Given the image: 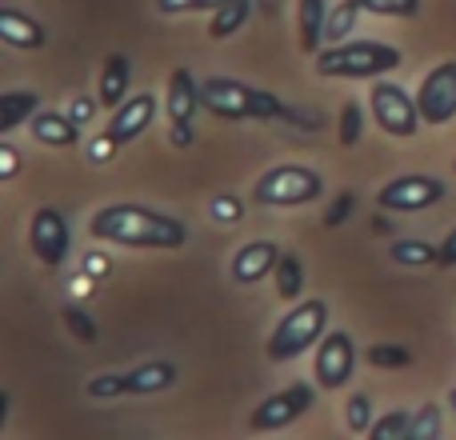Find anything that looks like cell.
<instances>
[{"instance_id": "obj_1", "label": "cell", "mask_w": 456, "mask_h": 440, "mask_svg": "<svg viewBox=\"0 0 456 440\" xmlns=\"http://www.w3.org/2000/svg\"><path fill=\"white\" fill-rule=\"evenodd\" d=\"M93 240L125 244V249H184L189 228L176 216L144 205H104L88 220Z\"/></svg>"}, {"instance_id": "obj_2", "label": "cell", "mask_w": 456, "mask_h": 440, "mask_svg": "<svg viewBox=\"0 0 456 440\" xmlns=\"http://www.w3.org/2000/svg\"><path fill=\"white\" fill-rule=\"evenodd\" d=\"M401 48L380 45V40H345V45H329L316 56V72L329 80H369L385 77V72L401 69Z\"/></svg>"}, {"instance_id": "obj_3", "label": "cell", "mask_w": 456, "mask_h": 440, "mask_svg": "<svg viewBox=\"0 0 456 440\" xmlns=\"http://www.w3.org/2000/svg\"><path fill=\"white\" fill-rule=\"evenodd\" d=\"M200 101L221 120H281L284 117V104L273 93L252 88L244 80H228V77L205 80L200 85Z\"/></svg>"}, {"instance_id": "obj_4", "label": "cell", "mask_w": 456, "mask_h": 440, "mask_svg": "<svg viewBox=\"0 0 456 440\" xmlns=\"http://www.w3.org/2000/svg\"><path fill=\"white\" fill-rule=\"evenodd\" d=\"M321 192H324V176L316 173V168L276 165V168H268V173L256 176V184H252V205L300 208V205H313Z\"/></svg>"}, {"instance_id": "obj_5", "label": "cell", "mask_w": 456, "mask_h": 440, "mask_svg": "<svg viewBox=\"0 0 456 440\" xmlns=\"http://www.w3.org/2000/svg\"><path fill=\"white\" fill-rule=\"evenodd\" d=\"M324 324H329V305L324 300L297 305L268 337V361H297L300 353H308L324 337Z\"/></svg>"}, {"instance_id": "obj_6", "label": "cell", "mask_w": 456, "mask_h": 440, "mask_svg": "<svg viewBox=\"0 0 456 440\" xmlns=\"http://www.w3.org/2000/svg\"><path fill=\"white\" fill-rule=\"evenodd\" d=\"M449 197V184L441 176H428V173H409V176H396L388 181L385 189L377 192V205L385 213H425V208L441 205Z\"/></svg>"}, {"instance_id": "obj_7", "label": "cell", "mask_w": 456, "mask_h": 440, "mask_svg": "<svg viewBox=\"0 0 456 440\" xmlns=\"http://www.w3.org/2000/svg\"><path fill=\"white\" fill-rule=\"evenodd\" d=\"M372 120L385 128L388 136H417V128L425 125L420 117V104L409 96V88L393 85V80H380L372 85Z\"/></svg>"}, {"instance_id": "obj_8", "label": "cell", "mask_w": 456, "mask_h": 440, "mask_svg": "<svg viewBox=\"0 0 456 440\" xmlns=\"http://www.w3.org/2000/svg\"><path fill=\"white\" fill-rule=\"evenodd\" d=\"M28 249L45 268H61L64 257H69V249H72L69 216L53 205L37 208V213H32V228H28Z\"/></svg>"}, {"instance_id": "obj_9", "label": "cell", "mask_w": 456, "mask_h": 440, "mask_svg": "<svg viewBox=\"0 0 456 440\" xmlns=\"http://www.w3.org/2000/svg\"><path fill=\"white\" fill-rule=\"evenodd\" d=\"M313 401H316L313 385H289V388H281V393L265 396V401L252 409L248 428L252 433H276V428H284V425L305 417V412L313 409Z\"/></svg>"}, {"instance_id": "obj_10", "label": "cell", "mask_w": 456, "mask_h": 440, "mask_svg": "<svg viewBox=\"0 0 456 440\" xmlns=\"http://www.w3.org/2000/svg\"><path fill=\"white\" fill-rule=\"evenodd\" d=\"M417 104L425 125H449L456 120V61H444L425 72L417 88Z\"/></svg>"}, {"instance_id": "obj_11", "label": "cell", "mask_w": 456, "mask_h": 440, "mask_svg": "<svg viewBox=\"0 0 456 440\" xmlns=\"http://www.w3.org/2000/svg\"><path fill=\"white\" fill-rule=\"evenodd\" d=\"M356 369V345L348 332H324L321 348H316V380L321 388H345Z\"/></svg>"}, {"instance_id": "obj_12", "label": "cell", "mask_w": 456, "mask_h": 440, "mask_svg": "<svg viewBox=\"0 0 456 440\" xmlns=\"http://www.w3.org/2000/svg\"><path fill=\"white\" fill-rule=\"evenodd\" d=\"M152 120H157V96H152V93H136V96H128L125 104H117V109H112L109 133L117 136L120 144H128V141H136V136H141Z\"/></svg>"}, {"instance_id": "obj_13", "label": "cell", "mask_w": 456, "mask_h": 440, "mask_svg": "<svg viewBox=\"0 0 456 440\" xmlns=\"http://www.w3.org/2000/svg\"><path fill=\"white\" fill-rule=\"evenodd\" d=\"M276 260H281V249H276L273 240H248L236 249L228 273H232L236 284H256V281H265L268 273H276Z\"/></svg>"}, {"instance_id": "obj_14", "label": "cell", "mask_w": 456, "mask_h": 440, "mask_svg": "<svg viewBox=\"0 0 456 440\" xmlns=\"http://www.w3.org/2000/svg\"><path fill=\"white\" fill-rule=\"evenodd\" d=\"M197 109H205L200 101V80H192L189 69H173L168 77V96H165V112L173 125H192Z\"/></svg>"}, {"instance_id": "obj_15", "label": "cell", "mask_w": 456, "mask_h": 440, "mask_svg": "<svg viewBox=\"0 0 456 440\" xmlns=\"http://www.w3.org/2000/svg\"><path fill=\"white\" fill-rule=\"evenodd\" d=\"M128 80H133V64H128V56H125V53L104 56L101 85H96L101 109H117V104H125V101H128Z\"/></svg>"}, {"instance_id": "obj_16", "label": "cell", "mask_w": 456, "mask_h": 440, "mask_svg": "<svg viewBox=\"0 0 456 440\" xmlns=\"http://www.w3.org/2000/svg\"><path fill=\"white\" fill-rule=\"evenodd\" d=\"M324 24H329V0H300L297 4V32L300 53L316 56L324 45Z\"/></svg>"}, {"instance_id": "obj_17", "label": "cell", "mask_w": 456, "mask_h": 440, "mask_svg": "<svg viewBox=\"0 0 456 440\" xmlns=\"http://www.w3.org/2000/svg\"><path fill=\"white\" fill-rule=\"evenodd\" d=\"M32 136L48 149H72L80 141V125L69 112H37L32 117Z\"/></svg>"}, {"instance_id": "obj_18", "label": "cell", "mask_w": 456, "mask_h": 440, "mask_svg": "<svg viewBox=\"0 0 456 440\" xmlns=\"http://www.w3.org/2000/svg\"><path fill=\"white\" fill-rule=\"evenodd\" d=\"M0 40L12 48H40L45 45V29H40V20L16 12V8H0Z\"/></svg>"}, {"instance_id": "obj_19", "label": "cell", "mask_w": 456, "mask_h": 440, "mask_svg": "<svg viewBox=\"0 0 456 440\" xmlns=\"http://www.w3.org/2000/svg\"><path fill=\"white\" fill-rule=\"evenodd\" d=\"M40 112V96L28 93V88H8V93H0V133H12V128H20L24 120H32Z\"/></svg>"}, {"instance_id": "obj_20", "label": "cell", "mask_w": 456, "mask_h": 440, "mask_svg": "<svg viewBox=\"0 0 456 440\" xmlns=\"http://www.w3.org/2000/svg\"><path fill=\"white\" fill-rule=\"evenodd\" d=\"M176 380V364H168V361H149V364H141V369H133L128 372V393H165L168 385Z\"/></svg>"}, {"instance_id": "obj_21", "label": "cell", "mask_w": 456, "mask_h": 440, "mask_svg": "<svg viewBox=\"0 0 456 440\" xmlns=\"http://www.w3.org/2000/svg\"><path fill=\"white\" fill-rule=\"evenodd\" d=\"M364 8L356 4V0H345V4L329 8V24H324V45H345V40H353V29H356V16H361Z\"/></svg>"}, {"instance_id": "obj_22", "label": "cell", "mask_w": 456, "mask_h": 440, "mask_svg": "<svg viewBox=\"0 0 456 440\" xmlns=\"http://www.w3.org/2000/svg\"><path fill=\"white\" fill-rule=\"evenodd\" d=\"M248 12H252V0H224V4L213 12V24H208V37H213V40L232 37V32L240 29L244 20H248Z\"/></svg>"}, {"instance_id": "obj_23", "label": "cell", "mask_w": 456, "mask_h": 440, "mask_svg": "<svg viewBox=\"0 0 456 440\" xmlns=\"http://www.w3.org/2000/svg\"><path fill=\"white\" fill-rule=\"evenodd\" d=\"M393 260L396 265H404V268H425V265H441V249H433L428 240H396L393 249Z\"/></svg>"}, {"instance_id": "obj_24", "label": "cell", "mask_w": 456, "mask_h": 440, "mask_svg": "<svg viewBox=\"0 0 456 440\" xmlns=\"http://www.w3.org/2000/svg\"><path fill=\"white\" fill-rule=\"evenodd\" d=\"M273 276H276V292L284 300H297L300 289H305V268H300V257H292V252H281Z\"/></svg>"}, {"instance_id": "obj_25", "label": "cell", "mask_w": 456, "mask_h": 440, "mask_svg": "<svg viewBox=\"0 0 456 440\" xmlns=\"http://www.w3.org/2000/svg\"><path fill=\"white\" fill-rule=\"evenodd\" d=\"M409 428H412V412L393 409V412H385L380 420H372L369 436L372 440H409Z\"/></svg>"}, {"instance_id": "obj_26", "label": "cell", "mask_w": 456, "mask_h": 440, "mask_svg": "<svg viewBox=\"0 0 456 440\" xmlns=\"http://www.w3.org/2000/svg\"><path fill=\"white\" fill-rule=\"evenodd\" d=\"M444 428V417H441V404H420L412 412V428H409V440H436Z\"/></svg>"}, {"instance_id": "obj_27", "label": "cell", "mask_w": 456, "mask_h": 440, "mask_svg": "<svg viewBox=\"0 0 456 440\" xmlns=\"http://www.w3.org/2000/svg\"><path fill=\"white\" fill-rule=\"evenodd\" d=\"M85 393L93 401H117V396L128 393V372H104V377H93L85 385Z\"/></svg>"}, {"instance_id": "obj_28", "label": "cell", "mask_w": 456, "mask_h": 440, "mask_svg": "<svg viewBox=\"0 0 456 440\" xmlns=\"http://www.w3.org/2000/svg\"><path fill=\"white\" fill-rule=\"evenodd\" d=\"M64 329L72 332V337L80 340V345H96V337H101V329H96V321L85 313V308L69 305L64 308Z\"/></svg>"}, {"instance_id": "obj_29", "label": "cell", "mask_w": 456, "mask_h": 440, "mask_svg": "<svg viewBox=\"0 0 456 440\" xmlns=\"http://www.w3.org/2000/svg\"><path fill=\"white\" fill-rule=\"evenodd\" d=\"M361 133H364V112L356 101H345L340 104V144L345 149H353V144H361Z\"/></svg>"}, {"instance_id": "obj_30", "label": "cell", "mask_w": 456, "mask_h": 440, "mask_svg": "<svg viewBox=\"0 0 456 440\" xmlns=\"http://www.w3.org/2000/svg\"><path fill=\"white\" fill-rule=\"evenodd\" d=\"M369 361L377 364V369H409L412 364V353L401 345H372L369 348Z\"/></svg>"}, {"instance_id": "obj_31", "label": "cell", "mask_w": 456, "mask_h": 440, "mask_svg": "<svg viewBox=\"0 0 456 440\" xmlns=\"http://www.w3.org/2000/svg\"><path fill=\"white\" fill-rule=\"evenodd\" d=\"M345 425L353 428V433H369L372 428V404H369V396L364 393H356L353 401L345 404Z\"/></svg>"}, {"instance_id": "obj_32", "label": "cell", "mask_w": 456, "mask_h": 440, "mask_svg": "<svg viewBox=\"0 0 456 440\" xmlns=\"http://www.w3.org/2000/svg\"><path fill=\"white\" fill-rule=\"evenodd\" d=\"M356 4L377 16H417L420 12V0H356Z\"/></svg>"}, {"instance_id": "obj_33", "label": "cell", "mask_w": 456, "mask_h": 440, "mask_svg": "<svg viewBox=\"0 0 456 440\" xmlns=\"http://www.w3.org/2000/svg\"><path fill=\"white\" fill-rule=\"evenodd\" d=\"M224 0H157V8L165 16H181V12H216V8H221Z\"/></svg>"}, {"instance_id": "obj_34", "label": "cell", "mask_w": 456, "mask_h": 440, "mask_svg": "<svg viewBox=\"0 0 456 440\" xmlns=\"http://www.w3.org/2000/svg\"><path fill=\"white\" fill-rule=\"evenodd\" d=\"M353 208H356V197L353 192H340V197L324 208V228H340L348 216H353Z\"/></svg>"}, {"instance_id": "obj_35", "label": "cell", "mask_w": 456, "mask_h": 440, "mask_svg": "<svg viewBox=\"0 0 456 440\" xmlns=\"http://www.w3.org/2000/svg\"><path fill=\"white\" fill-rule=\"evenodd\" d=\"M117 149H120V141L109 133V128H104V133L88 144V160H93V165H109V160L117 157Z\"/></svg>"}, {"instance_id": "obj_36", "label": "cell", "mask_w": 456, "mask_h": 440, "mask_svg": "<svg viewBox=\"0 0 456 440\" xmlns=\"http://www.w3.org/2000/svg\"><path fill=\"white\" fill-rule=\"evenodd\" d=\"M213 220H216V224H236V220H240V200H236L232 192L216 197L213 200Z\"/></svg>"}, {"instance_id": "obj_37", "label": "cell", "mask_w": 456, "mask_h": 440, "mask_svg": "<svg viewBox=\"0 0 456 440\" xmlns=\"http://www.w3.org/2000/svg\"><path fill=\"white\" fill-rule=\"evenodd\" d=\"M96 104H101V96H77V101L69 104V117L77 120V125H88V120L96 117Z\"/></svg>"}, {"instance_id": "obj_38", "label": "cell", "mask_w": 456, "mask_h": 440, "mask_svg": "<svg viewBox=\"0 0 456 440\" xmlns=\"http://www.w3.org/2000/svg\"><path fill=\"white\" fill-rule=\"evenodd\" d=\"M20 173V152L12 144H0V181H12Z\"/></svg>"}, {"instance_id": "obj_39", "label": "cell", "mask_w": 456, "mask_h": 440, "mask_svg": "<svg viewBox=\"0 0 456 440\" xmlns=\"http://www.w3.org/2000/svg\"><path fill=\"white\" fill-rule=\"evenodd\" d=\"M109 268H112V260L104 257V252H88V257H85V273L96 276V281H104V276H109Z\"/></svg>"}, {"instance_id": "obj_40", "label": "cell", "mask_w": 456, "mask_h": 440, "mask_svg": "<svg viewBox=\"0 0 456 440\" xmlns=\"http://www.w3.org/2000/svg\"><path fill=\"white\" fill-rule=\"evenodd\" d=\"M168 141H173V149H192V141H197V133H192V125H173V133H168Z\"/></svg>"}, {"instance_id": "obj_41", "label": "cell", "mask_w": 456, "mask_h": 440, "mask_svg": "<svg viewBox=\"0 0 456 440\" xmlns=\"http://www.w3.org/2000/svg\"><path fill=\"white\" fill-rule=\"evenodd\" d=\"M441 265H444V268L456 265V228H452L449 236H444V244H441Z\"/></svg>"}, {"instance_id": "obj_42", "label": "cell", "mask_w": 456, "mask_h": 440, "mask_svg": "<svg viewBox=\"0 0 456 440\" xmlns=\"http://www.w3.org/2000/svg\"><path fill=\"white\" fill-rule=\"evenodd\" d=\"M4 420H8V393H0V428H4Z\"/></svg>"}, {"instance_id": "obj_43", "label": "cell", "mask_w": 456, "mask_h": 440, "mask_svg": "<svg viewBox=\"0 0 456 440\" xmlns=\"http://www.w3.org/2000/svg\"><path fill=\"white\" fill-rule=\"evenodd\" d=\"M449 404H452V409H456V388H452V393H449Z\"/></svg>"}, {"instance_id": "obj_44", "label": "cell", "mask_w": 456, "mask_h": 440, "mask_svg": "<svg viewBox=\"0 0 456 440\" xmlns=\"http://www.w3.org/2000/svg\"><path fill=\"white\" fill-rule=\"evenodd\" d=\"M452 168H456V165H452Z\"/></svg>"}]
</instances>
